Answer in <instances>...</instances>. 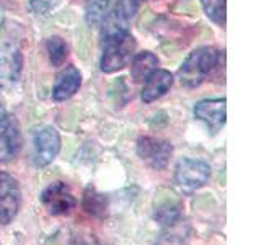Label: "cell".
Listing matches in <instances>:
<instances>
[{"label":"cell","mask_w":261,"mask_h":245,"mask_svg":"<svg viewBox=\"0 0 261 245\" xmlns=\"http://www.w3.org/2000/svg\"><path fill=\"white\" fill-rule=\"evenodd\" d=\"M23 70V54L13 44L0 46V87L16 84Z\"/></svg>","instance_id":"30bf717a"},{"label":"cell","mask_w":261,"mask_h":245,"mask_svg":"<svg viewBox=\"0 0 261 245\" xmlns=\"http://www.w3.org/2000/svg\"><path fill=\"white\" fill-rule=\"evenodd\" d=\"M149 2H153V0H149Z\"/></svg>","instance_id":"ffe728a7"},{"label":"cell","mask_w":261,"mask_h":245,"mask_svg":"<svg viewBox=\"0 0 261 245\" xmlns=\"http://www.w3.org/2000/svg\"><path fill=\"white\" fill-rule=\"evenodd\" d=\"M82 208L93 217H105L108 212V198L100 193L93 186H88L84 191V198H82Z\"/></svg>","instance_id":"9a60e30c"},{"label":"cell","mask_w":261,"mask_h":245,"mask_svg":"<svg viewBox=\"0 0 261 245\" xmlns=\"http://www.w3.org/2000/svg\"><path fill=\"white\" fill-rule=\"evenodd\" d=\"M202 10L206 16L219 27L225 24V0H201Z\"/></svg>","instance_id":"ac0fdd59"},{"label":"cell","mask_w":261,"mask_h":245,"mask_svg":"<svg viewBox=\"0 0 261 245\" xmlns=\"http://www.w3.org/2000/svg\"><path fill=\"white\" fill-rule=\"evenodd\" d=\"M62 0H30V10L36 15H47L51 13L56 7L61 5Z\"/></svg>","instance_id":"d6986e66"},{"label":"cell","mask_w":261,"mask_h":245,"mask_svg":"<svg viewBox=\"0 0 261 245\" xmlns=\"http://www.w3.org/2000/svg\"><path fill=\"white\" fill-rule=\"evenodd\" d=\"M23 134L18 118L12 113L0 116V163H10L20 155Z\"/></svg>","instance_id":"3957f363"},{"label":"cell","mask_w":261,"mask_h":245,"mask_svg":"<svg viewBox=\"0 0 261 245\" xmlns=\"http://www.w3.org/2000/svg\"><path fill=\"white\" fill-rule=\"evenodd\" d=\"M82 85V74L75 65H67L59 76L53 87V100L54 102H65L72 98L79 92Z\"/></svg>","instance_id":"4fadbf2b"},{"label":"cell","mask_w":261,"mask_h":245,"mask_svg":"<svg viewBox=\"0 0 261 245\" xmlns=\"http://www.w3.org/2000/svg\"><path fill=\"white\" fill-rule=\"evenodd\" d=\"M194 118L204 122L209 129L217 131L225 125L227 100L225 98H206L194 105Z\"/></svg>","instance_id":"9c48e42d"},{"label":"cell","mask_w":261,"mask_h":245,"mask_svg":"<svg viewBox=\"0 0 261 245\" xmlns=\"http://www.w3.org/2000/svg\"><path fill=\"white\" fill-rule=\"evenodd\" d=\"M61 152V134L54 126H43L33 139V159L38 167H47Z\"/></svg>","instance_id":"ba28073f"},{"label":"cell","mask_w":261,"mask_h":245,"mask_svg":"<svg viewBox=\"0 0 261 245\" xmlns=\"http://www.w3.org/2000/svg\"><path fill=\"white\" fill-rule=\"evenodd\" d=\"M136 152L144 163L153 170H163L173 155V145L165 139L144 136L137 141Z\"/></svg>","instance_id":"5b68a950"},{"label":"cell","mask_w":261,"mask_h":245,"mask_svg":"<svg viewBox=\"0 0 261 245\" xmlns=\"http://www.w3.org/2000/svg\"><path fill=\"white\" fill-rule=\"evenodd\" d=\"M130 64V79L136 84H144L145 79L157 69L159 65V57L150 51H142L134 54Z\"/></svg>","instance_id":"5bb4252c"},{"label":"cell","mask_w":261,"mask_h":245,"mask_svg":"<svg viewBox=\"0 0 261 245\" xmlns=\"http://www.w3.org/2000/svg\"><path fill=\"white\" fill-rule=\"evenodd\" d=\"M136 39L130 33L119 38H113L103 43V54L100 67L105 74H114L129 65L136 54Z\"/></svg>","instance_id":"7a4b0ae2"},{"label":"cell","mask_w":261,"mask_h":245,"mask_svg":"<svg viewBox=\"0 0 261 245\" xmlns=\"http://www.w3.org/2000/svg\"><path fill=\"white\" fill-rule=\"evenodd\" d=\"M113 5V0H87L85 4V21L90 27L100 24L105 15Z\"/></svg>","instance_id":"e0dca14e"},{"label":"cell","mask_w":261,"mask_h":245,"mask_svg":"<svg viewBox=\"0 0 261 245\" xmlns=\"http://www.w3.org/2000/svg\"><path fill=\"white\" fill-rule=\"evenodd\" d=\"M21 209V188L18 180L0 172V226H8Z\"/></svg>","instance_id":"277c9868"},{"label":"cell","mask_w":261,"mask_h":245,"mask_svg":"<svg viewBox=\"0 0 261 245\" xmlns=\"http://www.w3.org/2000/svg\"><path fill=\"white\" fill-rule=\"evenodd\" d=\"M173 87V74L165 69H155L149 77L145 79L141 98L144 103H152L165 96L170 88Z\"/></svg>","instance_id":"7c38bea8"},{"label":"cell","mask_w":261,"mask_h":245,"mask_svg":"<svg viewBox=\"0 0 261 245\" xmlns=\"http://www.w3.org/2000/svg\"><path fill=\"white\" fill-rule=\"evenodd\" d=\"M46 53H47L49 64H51L53 67H59V65H62L65 59H67L69 46L61 36H51L46 41Z\"/></svg>","instance_id":"2e32d148"},{"label":"cell","mask_w":261,"mask_h":245,"mask_svg":"<svg viewBox=\"0 0 261 245\" xmlns=\"http://www.w3.org/2000/svg\"><path fill=\"white\" fill-rule=\"evenodd\" d=\"M39 200L51 216H65L77 206L75 196L64 182H54L47 185L41 193Z\"/></svg>","instance_id":"52a82bcc"},{"label":"cell","mask_w":261,"mask_h":245,"mask_svg":"<svg viewBox=\"0 0 261 245\" xmlns=\"http://www.w3.org/2000/svg\"><path fill=\"white\" fill-rule=\"evenodd\" d=\"M211 167L207 162L198 159H181L175 168V183L185 190H199L209 182Z\"/></svg>","instance_id":"8992f818"},{"label":"cell","mask_w":261,"mask_h":245,"mask_svg":"<svg viewBox=\"0 0 261 245\" xmlns=\"http://www.w3.org/2000/svg\"><path fill=\"white\" fill-rule=\"evenodd\" d=\"M220 61V53L211 46L196 47L178 69V79L186 88H196L206 80Z\"/></svg>","instance_id":"6da1fadb"},{"label":"cell","mask_w":261,"mask_h":245,"mask_svg":"<svg viewBox=\"0 0 261 245\" xmlns=\"http://www.w3.org/2000/svg\"><path fill=\"white\" fill-rule=\"evenodd\" d=\"M183 217V203L173 193L159 194L153 204V219L163 227H175Z\"/></svg>","instance_id":"8fae6325"}]
</instances>
